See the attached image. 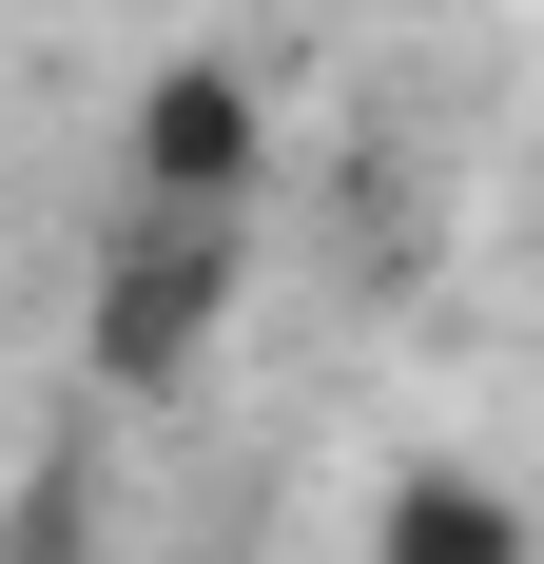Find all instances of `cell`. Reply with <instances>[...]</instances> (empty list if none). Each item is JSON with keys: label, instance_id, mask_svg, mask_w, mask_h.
<instances>
[{"label": "cell", "instance_id": "obj_1", "mask_svg": "<svg viewBox=\"0 0 544 564\" xmlns=\"http://www.w3.org/2000/svg\"><path fill=\"white\" fill-rule=\"evenodd\" d=\"M233 273H253V215H137L117 195V234H98V390H195Z\"/></svg>", "mask_w": 544, "mask_h": 564}, {"label": "cell", "instance_id": "obj_2", "mask_svg": "<svg viewBox=\"0 0 544 564\" xmlns=\"http://www.w3.org/2000/svg\"><path fill=\"white\" fill-rule=\"evenodd\" d=\"M272 195V117L233 58H175L156 98H137V215H253Z\"/></svg>", "mask_w": 544, "mask_h": 564}, {"label": "cell", "instance_id": "obj_3", "mask_svg": "<svg viewBox=\"0 0 544 564\" xmlns=\"http://www.w3.org/2000/svg\"><path fill=\"white\" fill-rule=\"evenodd\" d=\"M370 564H525V507L467 487V467H409V487L370 507Z\"/></svg>", "mask_w": 544, "mask_h": 564}]
</instances>
